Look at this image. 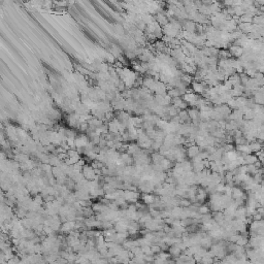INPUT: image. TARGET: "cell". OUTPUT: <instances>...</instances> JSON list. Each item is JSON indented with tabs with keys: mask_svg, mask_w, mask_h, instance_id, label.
Instances as JSON below:
<instances>
[{
	"mask_svg": "<svg viewBox=\"0 0 264 264\" xmlns=\"http://www.w3.org/2000/svg\"><path fill=\"white\" fill-rule=\"evenodd\" d=\"M140 197H141V195L137 192V191L125 190L124 198L129 204H135L136 202H138V200H140Z\"/></svg>",
	"mask_w": 264,
	"mask_h": 264,
	"instance_id": "obj_1",
	"label": "cell"
},
{
	"mask_svg": "<svg viewBox=\"0 0 264 264\" xmlns=\"http://www.w3.org/2000/svg\"><path fill=\"white\" fill-rule=\"evenodd\" d=\"M82 173H83V175H84V178L87 180H97V179L99 178V176L96 175L95 169L93 168L91 165H89V164H86L84 167H83Z\"/></svg>",
	"mask_w": 264,
	"mask_h": 264,
	"instance_id": "obj_2",
	"label": "cell"
},
{
	"mask_svg": "<svg viewBox=\"0 0 264 264\" xmlns=\"http://www.w3.org/2000/svg\"><path fill=\"white\" fill-rule=\"evenodd\" d=\"M182 98L190 107H194L196 102L198 101V99L200 98V95L196 94V93H185Z\"/></svg>",
	"mask_w": 264,
	"mask_h": 264,
	"instance_id": "obj_3",
	"label": "cell"
},
{
	"mask_svg": "<svg viewBox=\"0 0 264 264\" xmlns=\"http://www.w3.org/2000/svg\"><path fill=\"white\" fill-rule=\"evenodd\" d=\"M229 53H230L231 57L232 58H235V59H241L242 57V55L245 53V48L239 47V46H236V44L232 43L230 47L228 48Z\"/></svg>",
	"mask_w": 264,
	"mask_h": 264,
	"instance_id": "obj_4",
	"label": "cell"
},
{
	"mask_svg": "<svg viewBox=\"0 0 264 264\" xmlns=\"http://www.w3.org/2000/svg\"><path fill=\"white\" fill-rule=\"evenodd\" d=\"M167 85L164 84V83H162L161 81H158L156 83L155 87L153 88L152 92L155 93L156 95H166L167 94Z\"/></svg>",
	"mask_w": 264,
	"mask_h": 264,
	"instance_id": "obj_5",
	"label": "cell"
},
{
	"mask_svg": "<svg viewBox=\"0 0 264 264\" xmlns=\"http://www.w3.org/2000/svg\"><path fill=\"white\" fill-rule=\"evenodd\" d=\"M232 198H233V200H237V199H246L248 198V195H246V193L244 191V189L241 188V187H233V189H232Z\"/></svg>",
	"mask_w": 264,
	"mask_h": 264,
	"instance_id": "obj_6",
	"label": "cell"
},
{
	"mask_svg": "<svg viewBox=\"0 0 264 264\" xmlns=\"http://www.w3.org/2000/svg\"><path fill=\"white\" fill-rule=\"evenodd\" d=\"M154 17H155V21L161 27H164V26H166L169 23V19H168V17L166 16L165 12H160V13H156Z\"/></svg>",
	"mask_w": 264,
	"mask_h": 264,
	"instance_id": "obj_7",
	"label": "cell"
},
{
	"mask_svg": "<svg viewBox=\"0 0 264 264\" xmlns=\"http://www.w3.org/2000/svg\"><path fill=\"white\" fill-rule=\"evenodd\" d=\"M201 152V149L196 145H190V147L187 148V158L193 159L195 158L196 156L199 155V153Z\"/></svg>",
	"mask_w": 264,
	"mask_h": 264,
	"instance_id": "obj_8",
	"label": "cell"
},
{
	"mask_svg": "<svg viewBox=\"0 0 264 264\" xmlns=\"http://www.w3.org/2000/svg\"><path fill=\"white\" fill-rule=\"evenodd\" d=\"M172 105L175 107L176 109L179 110H184V109H188V104H187L185 101H184V99L182 97H178V98H173L172 99Z\"/></svg>",
	"mask_w": 264,
	"mask_h": 264,
	"instance_id": "obj_9",
	"label": "cell"
},
{
	"mask_svg": "<svg viewBox=\"0 0 264 264\" xmlns=\"http://www.w3.org/2000/svg\"><path fill=\"white\" fill-rule=\"evenodd\" d=\"M207 196H208V194H207L206 189L198 188L197 195H196V202H199L200 204H203L204 202H206Z\"/></svg>",
	"mask_w": 264,
	"mask_h": 264,
	"instance_id": "obj_10",
	"label": "cell"
},
{
	"mask_svg": "<svg viewBox=\"0 0 264 264\" xmlns=\"http://www.w3.org/2000/svg\"><path fill=\"white\" fill-rule=\"evenodd\" d=\"M249 147H250V149H251V152L255 153V154H257V153L261 152L263 150V144H262L261 141H259L258 140L250 142Z\"/></svg>",
	"mask_w": 264,
	"mask_h": 264,
	"instance_id": "obj_11",
	"label": "cell"
},
{
	"mask_svg": "<svg viewBox=\"0 0 264 264\" xmlns=\"http://www.w3.org/2000/svg\"><path fill=\"white\" fill-rule=\"evenodd\" d=\"M168 253H169L170 256H171V257H175V258H179V257L182 255L183 251H182V249H180L178 245H173V246H169Z\"/></svg>",
	"mask_w": 264,
	"mask_h": 264,
	"instance_id": "obj_12",
	"label": "cell"
},
{
	"mask_svg": "<svg viewBox=\"0 0 264 264\" xmlns=\"http://www.w3.org/2000/svg\"><path fill=\"white\" fill-rule=\"evenodd\" d=\"M244 161H245V165H253V164H256L259 160H258L257 155L252 153V154H249V155L246 156Z\"/></svg>",
	"mask_w": 264,
	"mask_h": 264,
	"instance_id": "obj_13",
	"label": "cell"
},
{
	"mask_svg": "<svg viewBox=\"0 0 264 264\" xmlns=\"http://www.w3.org/2000/svg\"><path fill=\"white\" fill-rule=\"evenodd\" d=\"M239 21H241V23H252L253 21H254V15L246 13L244 16H241V18H239Z\"/></svg>",
	"mask_w": 264,
	"mask_h": 264,
	"instance_id": "obj_14",
	"label": "cell"
},
{
	"mask_svg": "<svg viewBox=\"0 0 264 264\" xmlns=\"http://www.w3.org/2000/svg\"><path fill=\"white\" fill-rule=\"evenodd\" d=\"M230 58H232L231 55L226 48H221V50L219 51V55H218L219 60H221V59H230Z\"/></svg>",
	"mask_w": 264,
	"mask_h": 264,
	"instance_id": "obj_15",
	"label": "cell"
},
{
	"mask_svg": "<svg viewBox=\"0 0 264 264\" xmlns=\"http://www.w3.org/2000/svg\"><path fill=\"white\" fill-rule=\"evenodd\" d=\"M211 208H210V206L208 204H201V206H199V208H198V214L199 215H206V214H211Z\"/></svg>",
	"mask_w": 264,
	"mask_h": 264,
	"instance_id": "obj_16",
	"label": "cell"
},
{
	"mask_svg": "<svg viewBox=\"0 0 264 264\" xmlns=\"http://www.w3.org/2000/svg\"><path fill=\"white\" fill-rule=\"evenodd\" d=\"M151 252H152L153 255H158L159 253L162 252V249H161L160 246H158V245H153V246H151Z\"/></svg>",
	"mask_w": 264,
	"mask_h": 264,
	"instance_id": "obj_17",
	"label": "cell"
},
{
	"mask_svg": "<svg viewBox=\"0 0 264 264\" xmlns=\"http://www.w3.org/2000/svg\"><path fill=\"white\" fill-rule=\"evenodd\" d=\"M225 186H226V184H224V183H220V184H218V185H216V192L220 193V194H224Z\"/></svg>",
	"mask_w": 264,
	"mask_h": 264,
	"instance_id": "obj_18",
	"label": "cell"
},
{
	"mask_svg": "<svg viewBox=\"0 0 264 264\" xmlns=\"http://www.w3.org/2000/svg\"><path fill=\"white\" fill-rule=\"evenodd\" d=\"M141 248V251L144 253L145 255H153L152 252H151V246H140Z\"/></svg>",
	"mask_w": 264,
	"mask_h": 264,
	"instance_id": "obj_19",
	"label": "cell"
},
{
	"mask_svg": "<svg viewBox=\"0 0 264 264\" xmlns=\"http://www.w3.org/2000/svg\"><path fill=\"white\" fill-rule=\"evenodd\" d=\"M55 4L58 5V6H63V8H64V6L67 5V2H56Z\"/></svg>",
	"mask_w": 264,
	"mask_h": 264,
	"instance_id": "obj_20",
	"label": "cell"
},
{
	"mask_svg": "<svg viewBox=\"0 0 264 264\" xmlns=\"http://www.w3.org/2000/svg\"><path fill=\"white\" fill-rule=\"evenodd\" d=\"M1 264H8V262L5 261V260H3V261H1Z\"/></svg>",
	"mask_w": 264,
	"mask_h": 264,
	"instance_id": "obj_21",
	"label": "cell"
}]
</instances>
